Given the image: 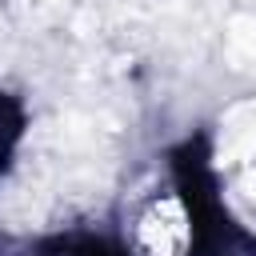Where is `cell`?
Segmentation results:
<instances>
[{"label":"cell","instance_id":"6da1fadb","mask_svg":"<svg viewBox=\"0 0 256 256\" xmlns=\"http://www.w3.org/2000/svg\"><path fill=\"white\" fill-rule=\"evenodd\" d=\"M196 244V216L180 192H160L132 216V248L140 256H188Z\"/></svg>","mask_w":256,"mask_h":256},{"label":"cell","instance_id":"7a4b0ae2","mask_svg":"<svg viewBox=\"0 0 256 256\" xmlns=\"http://www.w3.org/2000/svg\"><path fill=\"white\" fill-rule=\"evenodd\" d=\"M16 136H20V112L12 108V100L0 96V168H4V160H8V152H12V144H16Z\"/></svg>","mask_w":256,"mask_h":256},{"label":"cell","instance_id":"3957f363","mask_svg":"<svg viewBox=\"0 0 256 256\" xmlns=\"http://www.w3.org/2000/svg\"><path fill=\"white\" fill-rule=\"evenodd\" d=\"M40 256H104V252H96V248H76V244H60V248L40 252Z\"/></svg>","mask_w":256,"mask_h":256}]
</instances>
